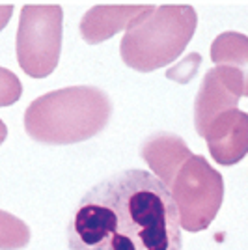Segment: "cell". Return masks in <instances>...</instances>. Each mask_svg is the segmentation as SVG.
Returning <instances> with one entry per match:
<instances>
[{
    "label": "cell",
    "mask_w": 248,
    "mask_h": 250,
    "mask_svg": "<svg viewBox=\"0 0 248 250\" xmlns=\"http://www.w3.org/2000/svg\"><path fill=\"white\" fill-rule=\"evenodd\" d=\"M69 250H181L176 202L147 170L118 172L92 187L67 226Z\"/></svg>",
    "instance_id": "obj_1"
},
{
    "label": "cell",
    "mask_w": 248,
    "mask_h": 250,
    "mask_svg": "<svg viewBox=\"0 0 248 250\" xmlns=\"http://www.w3.org/2000/svg\"><path fill=\"white\" fill-rule=\"evenodd\" d=\"M112 116V101L95 86H69L32 101L24 112L30 138L49 146L90 140L103 131Z\"/></svg>",
    "instance_id": "obj_2"
},
{
    "label": "cell",
    "mask_w": 248,
    "mask_h": 250,
    "mask_svg": "<svg viewBox=\"0 0 248 250\" xmlns=\"http://www.w3.org/2000/svg\"><path fill=\"white\" fill-rule=\"evenodd\" d=\"M196 11L188 4H163L133 24L120 43L125 65L149 73L177 60L196 32Z\"/></svg>",
    "instance_id": "obj_3"
},
{
    "label": "cell",
    "mask_w": 248,
    "mask_h": 250,
    "mask_svg": "<svg viewBox=\"0 0 248 250\" xmlns=\"http://www.w3.org/2000/svg\"><path fill=\"white\" fill-rule=\"evenodd\" d=\"M166 188L176 202L179 226L186 231L209 228L224 200L222 176L206 157L194 153L177 168Z\"/></svg>",
    "instance_id": "obj_4"
},
{
    "label": "cell",
    "mask_w": 248,
    "mask_h": 250,
    "mask_svg": "<svg viewBox=\"0 0 248 250\" xmlns=\"http://www.w3.org/2000/svg\"><path fill=\"white\" fill-rule=\"evenodd\" d=\"M63 11L58 4H26L17 28V62L28 77L45 79L56 69L62 51Z\"/></svg>",
    "instance_id": "obj_5"
},
{
    "label": "cell",
    "mask_w": 248,
    "mask_h": 250,
    "mask_svg": "<svg viewBox=\"0 0 248 250\" xmlns=\"http://www.w3.org/2000/svg\"><path fill=\"white\" fill-rule=\"evenodd\" d=\"M243 97V77L233 67L218 65L204 77L194 101V127L200 136L217 116L239 106Z\"/></svg>",
    "instance_id": "obj_6"
},
{
    "label": "cell",
    "mask_w": 248,
    "mask_h": 250,
    "mask_svg": "<svg viewBox=\"0 0 248 250\" xmlns=\"http://www.w3.org/2000/svg\"><path fill=\"white\" fill-rule=\"evenodd\" d=\"M202 136L218 165H237L248 153V112L239 108L222 112L207 125Z\"/></svg>",
    "instance_id": "obj_7"
},
{
    "label": "cell",
    "mask_w": 248,
    "mask_h": 250,
    "mask_svg": "<svg viewBox=\"0 0 248 250\" xmlns=\"http://www.w3.org/2000/svg\"><path fill=\"white\" fill-rule=\"evenodd\" d=\"M157 8L153 4H99L84 13L81 21V36L90 45H97L129 30L133 24L151 15Z\"/></svg>",
    "instance_id": "obj_8"
},
{
    "label": "cell",
    "mask_w": 248,
    "mask_h": 250,
    "mask_svg": "<svg viewBox=\"0 0 248 250\" xmlns=\"http://www.w3.org/2000/svg\"><path fill=\"white\" fill-rule=\"evenodd\" d=\"M190 155L192 151L188 149L181 136L165 133V131L151 135L142 146L144 161L147 163L151 174L165 183V187L170 183L177 168Z\"/></svg>",
    "instance_id": "obj_9"
},
{
    "label": "cell",
    "mask_w": 248,
    "mask_h": 250,
    "mask_svg": "<svg viewBox=\"0 0 248 250\" xmlns=\"http://www.w3.org/2000/svg\"><path fill=\"white\" fill-rule=\"evenodd\" d=\"M211 60L218 65L233 67L243 77V95L248 97V36L224 32L211 45Z\"/></svg>",
    "instance_id": "obj_10"
},
{
    "label": "cell",
    "mask_w": 248,
    "mask_h": 250,
    "mask_svg": "<svg viewBox=\"0 0 248 250\" xmlns=\"http://www.w3.org/2000/svg\"><path fill=\"white\" fill-rule=\"evenodd\" d=\"M30 243V228L15 215L0 209V250H21Z\"/></svg>",
    "instance_id": "obj_11"
},
{
    "label": "cell",
    "mask_w": 248,
    "mask_h": 250,
    "mask_svg": "<svg viewBox=\"0 0 248 250\" xmlns=\"http://www.w3.org/2000/svg\"><path fill=\"white\" fill-rule=\"evenodd\" d=\"M22 95V84L19 77L10 71L0 67V106H11L15 104Z\"/></svg>",
    "instance_id": "obj_12"
},
{
    "label": "cell",
    "mask_w": 248,
    "mask_h": 250,
    "mask_svg": "<svg viewBox=\"0 0 248 250\" xmlns=\"http://www.w3.org/2000/svg\"><path fill=\"white\" fill-rule=\"evenodd\" d=\"M13 6L11 4H0V30H4V26L10 22Z\"/></svg>",
    "instance_id": "obj_13"
},
{
    "label": "cell",
    "mask_w": 248,
    "mask_h": 250,
    "mask_svg": "<svg viewBox=\"0 0 248 250\" xmlns=\"http://www.w3.org/2000/svg\"><path fill=\"white\" fill-rule=\"evenodd\" d=\"M6 136H8V127H6V124L0 120V146H2V142L6 140Z\"/></svg>",
    "instance_id": "obj_14"
}]
</instances>
